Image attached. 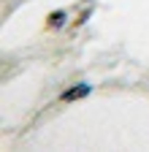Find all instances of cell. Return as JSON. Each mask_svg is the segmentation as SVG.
I'll return each instance as SVG.
<instances>
[{
    "instance_id": "cell-1",
    "label": "cell",
    "mask_w": 149,
    "mask_h": 152,
    "mask_svg": "<svg viewBox=\"0 0 149 152\" xmlns=\"http://www.w3.org/2000/svg\"><path fill=\"white\" fill-rule=\"evenodd\" d=\"M89 95V84H79V87H71L63 92V101H76V98H84Z\"/></svg>"
},
{
    "instance_id": "cell-2",
    "label": "cell",
    "mask_w": 149,
    "mask_h": 152,
    "mask_svg": "<svg viewBox=\"0 0 149 152\" xmlns=\"http://www.w3.org/2000/svg\"><path fill=\"white\" fill-rule=\"evenodd\" d=\"M60 22H63V11L60 14H52V25H60Z\"/></svg>"
}]
</instances>
